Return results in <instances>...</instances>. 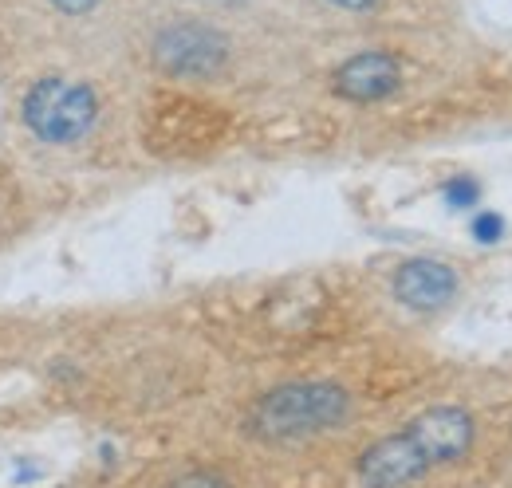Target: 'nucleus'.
I'll list each match as a JSON object with an SVG mask.
<instances>
[{"mask_svg":"<svg viewBox=\"0 0 512 488\" xmlns=\"http://www.w3.org/2000/svg\"><path fill=\"white\" fill-rule=\"evenodd\" d=\"M351 394L335 382H288L268 390L249 414V429L264 441H296L343 426Z\"/></svg>","mask_w":512,"mask_h":488,"instance_id":"f257e3e1","label":"nucleus"},{"mask_svg":"<svg viewBox=\"0 0 512 488\" xmlns=\"http://www.w3.org/2000/svg\"><path fill=\"white\" fill-rule=\"evenodd\" d=\"M20 115L40 142L71 146V142L91 134V126L99 119V95L91 83H79L67 75H44L28 87Z\"/></svg>","mask_w":512,"mask_h":488,"instance_id":"f03ea898","label":"nucleus"},{"mask_svg":"<svg viewBox=\"0 0 512 488\" xmlns=\"http://www.w3.org/2000/svg\"><path fill=\"white\" fill-rule=\"evenodd\" d=\"M154 63L174 79H209L229 63V40L209 24H170L154 36Z\"/></svg>","mask_w":512,"mask_h":488,"instance_id":"7ed1b4c3","label":"nucleus"},{"mask_svg":"<svg viewBox=\"0 0 512 488\" xmlns=\"http://www.w3.org/2000/svg\"><path fill=\"white\" fill-rule=\"evenodd\" d=\"M430 469L434 465L426 461V453L418 449V441L406 429L390 433V437H379L359 457V481H363V488H406L414 485L418 477H426Z\"/></svg>","mask_w":512,"mask_h":488,"instance_id":"20e7f679","label":"nucleus"},{"mask_svg":"<svg viewBox=\"0 0 512 488\" xmlns=\"http://www.w3.org/2000/svg\"><path fill=\"white\" fill-rule=\"evenodd\" d=\"M406 433L418 441V449L426 453L430 465H453L469 453L477 426H473L469 410H461V406H434V410L418 414L406 426Z\"/></svg>","mask_w":512,"mask_h":488,"instance_id":"39448f33","label":"nucleus"},{"mask_svg":"<svg viewBox=\"0 0 512 488\" xmlns=\"http://www.w3.org/2000/svg\"><path fill=\"white\" fill-rule=\"evenodd\" d=\"M331 87L347 103H379L402 87V67L390 52L371 48V52H359V56L339 63L331 75Z\"/></svg>","mask_w":512,"mask_h":488,"instance_id":"423d86ee","label":"nucleus"},{"mask_svg":"<svg viewBox=\"0 0 512 488\" xmlns=\"http://www.w3.org/2000/svg\"><path fill=\"white\" fill-rule=\"evenodd\" d=\"M457 296V272L442 260H406L394 272V300L410 311H438Z\"/></svg>","mask_w":512,"mask_h":488,"instance_id":"0eeeda50","label":"nucleus"},{"mask_svg":"<svg viewBox=\"0 0 512 488\" xmlns=\"http://www.w3.org/2000/svg\"><path fill=\"white\" fill-rule=\"evenodd\" d=\"M442 201H446L449 209H473L481 201V182L469 178V174H457V178H449L442 185Z\"/></svg>","mask_w":512,"mask_h":488,"instance_id":"6e6552de","label":"nucleus"},{"mask_svg":"<svg viewBox=\"0 0 512 488\" xmlns=\"http://www.w3.org/2000/svg\"><path fill=\"white\" fill-rule=\"evenodd\" d=\"M469 233H473V241L477 244H497L501 237H505V217H501V213H493V209H485V213H477V217H473Z\"/></svg>","mask_w":512,"mask_h":488,"instance_id":"1a4fd4ad","label":"nucleus"},{"mask_svg":"<svg viewBox=\"0 0 512 488\" xmlns=\"http://www.w3.org/2000/svg\"><path fill=\"white\" fill-rule=\"evenodd\" d=\"M170 488H233L221 473H209V469H193L186 477H178Z\"/></svg>","mask_w":512,"mask_h":488,"instance_id":"9d476101","label":"nucleus"},{"mask_svg":"<svg viewBox=\"0 0 512 488\" xmlns=\"http://www.w3.org/2000/svg\"><path fill=\"white\" fill-rule=\"evenodd\" d=\"M60 12H67V16H83V12H91L99 0H52Z\"/></svg>","mask_w":512,"mask_h":488,"instance_id":"9b49d317","label":"nucleus"},{"mask_svg":"<svg viewBox=\"0 0 512 488\" xmlns=\"http://www.w3.org/2000/svg\"><path fill=\"white\" fill-rule=\"evenodd\" d=\"M40 477H44V473H40L36 465H20V469L12 473V485H28V481H40Z\"/></svg>","mask_w":512,"mask_h":488,"instance_id":"f8f14e48","label":"nucleus"},{"mask_svg":"<svg viewBox=\"0 0 512 488\" xmlns=\"http://www.w3.org/2000/svg\"><path fill=\"white\" fill-rule=\"evenodd\" d=\"M327 4H335V8H347V12H363V8H371L375 0H327Z\"/></svg>","mask_w":512,"mask_h":488,"instance_id":"ddd939ff","label":"nucleus"},{"mask_svg":"<svg viewBox=\"0 0 512 488\" xmlns=\"http://www.w3.org/2000/svg\"><path fill=\"white\" fill-rule=\"evenodd\" d=\"M221 4H237V0H221Z\"/></svg>","mask_w":512,"mask_h":488,"instance_id":"4468645a","label":"nucleus"}]
</instances>
